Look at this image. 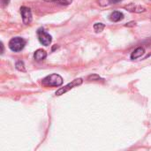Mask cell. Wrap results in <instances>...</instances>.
<instances>
[{
    "mask_svg": "<svg viewBox=\"0 0 151 151\" xmlns=\"http://www.w3.org/2000/svg\"><path fill=\"white\" fill-rule=\"evenodd\" d=\"M42 84L44 87H59L63 84V78L57 73H52L46 76L42 81Z\"/></svg>",
    "mask_w": 151,
    "mask_h": 151,
    "instance_id": "cell-1",
    "label": "cell"
},
{
    "mask_svg": "<svg viewBox=\"0 0 151 151\" xmlns=\"http://www.w3.org/2000/svg\"><path fill=\"white\" fill-rule=\"evenodd\" d=\"M27 42L25 39H23L22 37H13L10 40L9 43H8V46L10 48V50L13 52H19V51H21L25 45H26Z\"/></svg>",
    "mask_w": 151,
    "mask_h": 151,
    "instance_id": "cell-2",
    "label": "cell"
},
{
    "mask_svg": "<svg viewBox=\"0 0 151 151\" xmlns=\"http://www.w3.org/2000/svg\"><path fill=\"white\" fill-rule=\"evenodd\" d=\"M37 37H38L39 42L44 46H49L52 42L51 35L50 34H48L42 27H40L37 30Z\"/></svg>",
    "mask_w": 151,
    "mask_h": 151,
    "instance_id": "cell-3",
    "label": "cell"
},
{
    "mask_svg": "<svg viewBox=\"0 0 151 151\" xmlns=\"http://www.w3.org/2000/svg\"><path fill=\"white\" fill-rule=\"evenodd\" d=\"M82 82H83V81H82V79H81V78L75 79V80H73L72 82H70V83H68L66 86H65L64 88H59V89L56 92V96H61V95H64L65 93L68 92L69 90L73 89V88L78 87V86L81 85V84H82Z\"/></svg>",
    "mask_w": 151,
    "mask_h": 151,
    "instance_id": "cell-4",
    "label": "cell"
},
{
    "mask_svg": "<svg viewBox=\"0 0 151 151\" xmlns=\"http://www.w3.org/2000/svg\"><path fill=\"white\" fill-rule=\"evenodd\" d=\"M20 13H21L23 23L26 25H29L32 22V19H33L32 12H31L30 8H28L27 6H21L20 7Z\"/></svg>",
    "mask_w": 151,
    "mask_h": 151,
    "instance_id": "cell-5",
    "label": "cell"
},
{
    "mask_svg": "<svg viewBox=\"0 0 151 151\" xmlns=\"http://www.w3.org/2000/svg\"><path fill=\"white\" fill-rule=\"evenodd\" d=\"M125 9H127V11L131 12H136V13H141V12H146V8L139 5V4H130L127 6H125Z\"/></svg>",
    "mask_w": 151,
    "mask_h": 151,
    "instance_id": "cell-6",
    "label": "cell"
},
{
    "mask_svg": "<svg viewBox=\"0 0 151 151\" xmlns=\"http://www.w3.org/2000/svg\"><path fill=\"white\" fill-rule=\"evenodd\" d=\"M124 19V14L119 11H114L110 14V20L113 22H119Z\"/></svg>",
    "mask_w": 151,
    "mask_h": 151,
    "instance_id": "cell-7",
    "label": "cell"
},
{
    "mask_svg": "<svg viewBox=\"0 0 151 151\" xmlns=\"http://www.w3.org/2000/svg\"><path fill=\"white\" fill-rule=\"evenodd\" d=\"M46 57H47V52L42 49H38L34 53V58L36 61H42L46 58Z\"/></svg>",
    "mask_w": 151,
    "mask_h": 151,
    "instance_id": "cell-8",
    "label": "cell"
},
{
    "mask_svg": "<svg viewBox=\"0 0 151 151\" xmlns=\"http://www.w3.org/2000/svg\"><path fill=\"white\" fill-rule=\"evenodd\" d=\"M144 53H145L144 48H142V47H138V48H136V49L132 52V54H131V59H133V60L137 59V58H141Z\"/></svg>",
    "mask_w": 151,
    "mask_h": 151,
    "instance_id": "cell-9",
    "label": "cell"
},
{
    "mask_svg": "<svg viewBox=\"0 0 151 151\" xmlns=\"http://www.w3.org/2000/svg\"><path fill=\"white\" fill-rule=\"evenodd\" d=\"M122 0H98V4L102 6L109 5V4H116L118 3H120Z\"/></svg>",
    "mask_w": 151,
    "mask_h": 151,
    "instance_id": "cell-10",
    "label": "cell"
},
{
    "mask_svg": "<svg viewBox=\"0 0 151 151\" xmlns=\"http://www.w3.org/2000/svg\"><path fill=\"white\" fill-rule=\"evenodd\" d=\"M94 30L96 32V33H100V32H102L104 29V27H105V26H104V23H101V22H99V23H96L95 25H94Z\"/></svg>",
    "mask_w": 151,
    "mask_h": 151,
    "instance_id": "cell-11",
    "label": "cell"
},
{
    "mask_svg": "<svg viewBox=\"0 0 151 151\" xmlns=\"http://www.w3.org/2000/svg\"><path fill=\"white\" fill-rule=\"evenodd\" d=\"M46 2H55V3H58L61 5H68L70 4L73 0H44Z\"/></svg>",
    "mask_w": 151,
    "mask_h": 151,
    "instance_id": "cell-12",
    "label": "cell"
},
{
    "mask_svg": "<svg viewBox=\"0 0 151 151\" xmlns=\"http://www.w3.org/2000/svg\"><path fill=\"white\" fill-rule=\"evenodd\" d=\"M15 66H16V69L20 71V72H26V67H25V65H24V62L19 60V61H17L16 64H15Z\"/></svg>",
    "mask_w": 151,
    "mask_h": 151,
    "instance_id": "cell-13",
    "label": "cell"
},
{
    "mask_svg": "<svg viewBox=\"0 0 151 151\" xmlns=\"http://www.w3.org/2000/svg\"><path fill=\"white\" fill-rule=\"evenodd\" d=\"M0 3H1V6L2 8H4L5 6H7L10 3V0H0Z\"/></svg>",
    "mask_w": 151,
    "mask_h": 151,
    "instance_id": "cell-14",
    "label": "cell"
},
{
    "mask_svg": "<svg viewBox=\"0 0 151 151\" xmlns=\"http://www.w3.org/2000/svg\"><path fill=\"white\" fill-rule=\"evenodd\" d=\"M135 25H136L135 22H129V23H127V24L126 25V27H134V26H135Z\"/></svg>",
    "mask_w": 151,
    "mask_h": 151,
    "instance_id": "cell-15",
    "label": "cell"
},
{
    "mask_svg": "<svg viewBox=\"0 0 151 151\" xmlns=\"http://www.w3.org/2000/svg\"><path fill=\"white\" fill-rule=\"evenodd\" d=\"M4 53V44H3V42H1V54H3Z\"/></svg>",
    "mask_w": 151,
    "mask_h": 151,
    "instance_id": "cell-16",
    "label": "cell"
}]
</instances>
